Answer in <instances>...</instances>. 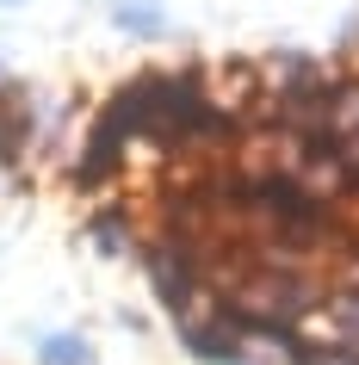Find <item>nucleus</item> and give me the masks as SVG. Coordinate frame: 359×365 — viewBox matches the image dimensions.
I'll return each mask as SVG.
<instances>
[{"instance_id":"obj_1","label":"nucleus","mask_w":359,"mask_h":365,"mask_svg":"<svg viewBox=\"0 0 359 365\" xmlns=\"http://www.w3.org/2000/svg\"><path fill=\"white\" fill-rule=\"evenodd\" d=\"M38 365H99V353H93L87 334L56 328V334H44V341H38Z\"/></svg>"},{"instance_id":"obj_2","label":"nucleus","mask_w":359,"mask_h":365,"mask_svg":"<svg viewBox=\"0 0 359 365\" xmlns=\"http://www.w3.org/2000/svg\"><path fill=\"white\" fill-rule=\"evenodd\" d=\"M112 25H118V31H131V38H161V31H168V13H161L155 0H118Z\"/></svg>"},{"instance_id":"obj_3","label":"nucleus","mask_w":359,"mask_h":365,"mask_svg":"<svg viewBox=\"0 0 359 365\" xmlns=\"http://www.w3.org/2000/svg\"><path fill=\"white\" fill-rule=\"evenodd\" d=\"M93 242L106 254H143V242H136V223H131V211H99L93 217Z\"/></svg>"},{"instance_id":"obj_4","label":"nucleus","mask_w":359,"mask_h":365,"mask_svg":"<svg viewBox=\"0 0 359 365\" xmlns=\"http://www.w3.org/2000/svg\"><path fill=\"white\" fill-rule=\"evenodd\" d=\"M328 136H359V81H335V99H328Z\"/></svg>"},{"instance_id":"obj_5","label":"nucleus","mask_w":359,"mask_h":365,"mask_svg":"<svg viewBox=\"0 0 359 365\" xmlns=\"http://www.w3.org/2000/svg\"><path fill=\"white\" fill-rule=\"evenodd\" d=\"M335 155H340V168H347V180L359 186V136H340V143H335Z\"/></svg>"},{"instance_id":"obj_6","label":"nucleus","mask_w":359,"mask_h":365,"mask_svg":"<svg viewBox=\"0 0 359 365\" xmlns=\"http://www.w3.org/2000/svg\"><path fill=\"white\" fill-rule=\"evenodd\" d=\"M298 365H359V359H353V353H303Z\"/></svg>"},{"instance_id":"obj_7","label":"nucleus","mask_w":359,"mask_h":365,"mask_svg":"<svg viewBox=\"0 0 359 365\" xmlns=\"http://www.w3.org/2000/svg\"><path fill=\"white\" fill-rule=\"evenodd\" d=\"M0 6H19V0H0Z\"/></svg>"}]
</instances>
